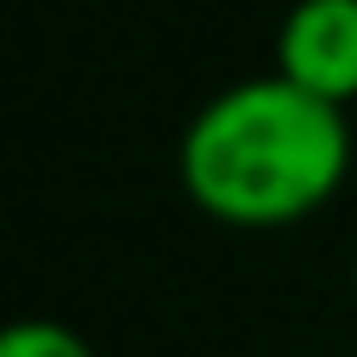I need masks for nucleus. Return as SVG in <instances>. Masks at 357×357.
Segmentation results:
<instances>
[{"instance_id":"obj_2","label":"nucleus","mask_w":357,"mask_h":357,"mask_svg":"<svg viewBox=\"0 0 357 357\" xmlns=\"http://www.w3.org/2000/svg\"><path fill=\"white\" fill-rule=\"evenodd\" d=\"M276 75L351 107L357 100V0H295L276 25Z\"/></svg>"},{"instance_id":"obj_1","label":"nucleus","mask_w":357,"mask_h":357,"mask_svg":"<svg viewBox=\"0 0 357 357\" xmlns=\"http://www.w3.org/2000/svg\"><path fill=\"white\" fill-rule=\"evenodd\" d=\"M351 169V126L345 107L270 75H245L220 88L176 144L182 195L245 232L295 226L320 213Z\"/></svg>"},{"instance_id":"obj_4","label":"nucleus","mask_w":357,"mask_h":357,"mask_svg":"<svg viewBox=\"0 0 357 357\" xmlns=\"http://www.w3.org/2000/svg\"><path fill=\"white\" fill-rule=\"evenodd\" d=\"M351 295H357V251H351Z\"/></svg>"},{"instance_id":"obj_3","label":"nucleus","mask_w":357,"mask_h":357,"mask_svg":"<svg viewBox=\"0 0 357 357\" xmlns=\"http://www.w3.org/2000/svg\"><path fill=\"white\" fill-rule=\"evenodd\" d=\"M0 357H94V345L75 326H63V320L25 314V320L0 326Z\"/></svg>"}]
</instances>
